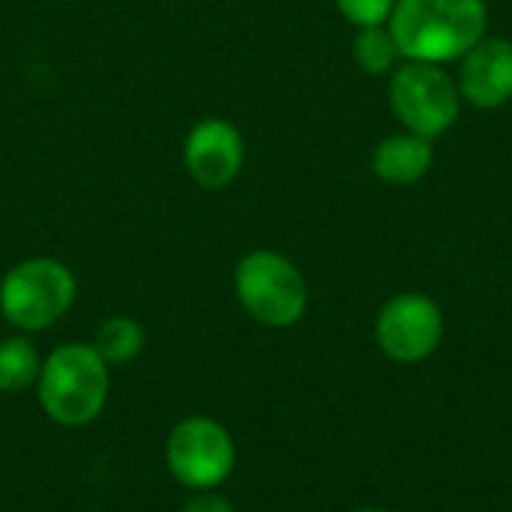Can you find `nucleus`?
<instances>
[{
    "mask_svg": "<svg viewBox=\"0 0 512 512\" xmlns=\"http://www.w3.org/2000/svg\"><path fill=\"white\" fill-rule=\"evenodd\" d=\"M489 24L486 0H396L387 21L399 54L420 63H456Z\"/></svg>",
    "mask_w": 512,
    "mask_h": 512,
    "instance_id": "obj_1",
    "label": "nucleus"
},
{
    "mask_svg": "<svg viewBox=\"0 0 512 512\" xmlns=\"http://www.w3.org/2000/svg\"><path fill=\"white\" fill-rule=\"evenodd\" d=\"M111 393V366L93 342L57 345L39 369L36 399L45 417L63 429H84L99 420Z\"/></svg>",
    "mask_w": 512,
    "mask_h": 512,
    "instance_id": "obj_2",
    "label": "nucleus"
},
{
    "mask_svg": "<svg viewBox=\"0 0 512 512\" xmlns=\"http://www.w3.org/2000/svg\"><path fill=\"white\" fill-rule=\"evenodd\" d=\"M234 294L246 315L270 330L294 327L309 306V288L291 258L276 249H252L234 270Z\"/></svg>",
    "mask_w": 512,
    "mask_h": 512,
    "instance_id": "obj_3",
    "label": "nucleus"
},
{
    "mask_svg": "<svg viewBox=\"0 0 512 512\" xmlns=\"http://www.w3.org/2000/svg\"><path fill=\"white\" fill-rule=\"evenodd\" d=\"M78 282L57 258H24L0 282V315L21 333L54 327L75 303Z\"/></svg>",
    "mask_w": 512,
    "mask_h": 512,
    "instance_id": "obj_4",
    "label": "nucleus"
},
{
    "mask_svg": "<svg viewBox=\"0 0 512 512\" xmlns=\"http://www.w3.org/2000/svg\"><path fill=\"white\" fill-rule=\"evenodd\" d=\"M390 108L408 132L435 141L456 126L462 93L444 66L408 60L390 72Z\"/></svg>",
    "mask_w": 512,
    "mask_h": 512,
    "instance_id": "obj_5",
    "label": "nucleus"
},
{
    "mask_svg": "<svg viewBox=\"0 0 512 512\" xmlns=\"http://www.w3.org/2000/svg\"><path fill=\"white\" fill-rule=\"evenodd\" d=\"M165 465L168 474L189 492H213L234 474L237 447L219 420L195 414L183 417L168 432Z\"/></svg>",
    "mask_w": 512,
    "mask_h": 512,
    "instance_id": "obj_6",
    "label": "nucleus"
},
{
    "mask_svg": "<svg viewBox=\"0 0 512 512\" xmlns=\"http://www.w3.org/2000/svg\"><path fill=\"white\" fill-rule=\"evenodd\" d=\"M375 339L393 363H420L432 357L444 339V312L429 294H396L378 312Z\"/></svg>",
    "mask_w": 512,
    "mask_h": 512,
    "instance_id": "obj_7",
    "label": "nucleus"
},
{
    "mask_svg": "<svg viewBox=\"0 0 512 512\" xmlns=\"http://www.w3.org/2000/svg\"><path fill=\"white\" fill-rule=\"evenodd\" d=\"M246 162V144L234 123L204 117L183 141V165L201 189H225L237 180Z\"/></svg>",
    "mask_w": 512,
    "mask_h": 512,
    "instance_id": "obj_8",
    "label": "nucleus"
},
{
    "mask_svg": "<svg viewBox=\"0 0 512 512\" xmlns=\"http://www.w3.org/2000/svg\"><path fill=\"white\" fill-rule=\"evenodd\" d=\"M462 102L492 111L512 99V39L483 36L462 60L456 75Z\"/></svg>",
    "mask_w": 512,
    "mask_h": 512,
    "instance_id": "obj_9",
    "label": "nucleus"
},
{
    "mask_svg": "<svg viewBox=\"0 0 512 512\" xmlns=\"http://www.w3.org/2000/svg\"><path fill=\"white\" fill-rule=\"evenodd\" d=\"M435 162V150L429 138L414 132H393L387 135L372 153V171L387 186H414L420 183Z\"/></svg>",
    "mask_w": 512,
    "mask_h": 512,
    "instance_id": "obj_10",
    "label": "nucleus"
},
{
    "mask_svg": "<svg viewBox=\"0 0 512 512\" xmlns=\"http://www.w3.org/2000/svg\"><path fill=\"white\" fill-rule=\"evenodd\" d=\"M42 369V357L27 336L0 339V393H24L36 387Z\"/></svg>",
    "mask_w": 512,
    "mask_h": 512,
    "instance_id": "obj_11",
    "label": "nucleus"
},
{
    "mask_svg": "<svg viewBox=\"0 0 512 512\" xmlns=\"http://www.w3.org/2000/svg\"><path fill=\"white\" fill-rule=\"evenodd\" d=\"M144 327L129 315H111L99 324L93 348L108 366H126L144 351Z\"/></svg>",
    "mask_w": 512,
    "mask_h": 512,
    "instance_id": "obj_12",
    "label": "nucleus"
},
{
    "mask_svg": "<svg viewBox=\"0 0 512 512\" xmlns=\"http://www.w3.org/2000/svg\"><path fill=\"white\" fill-rule=\"evenodd\" d=\"M399 45L390 33V27H360L354 36V63L366 75H390L399 60Z\"/></svg>",
    "mask_w": 512,
    "mask_h": 512,
    "instance_id": "obj_13",
    "label": "nucleus"
},
{
    "mask_svg": "<svg viewBox=\"0 0 512 512\" xmlns=\"http://www.w3.org/2000/svg\"><path fill=\"white\" fill-rule=\"evenodd\" d=\"M339 12L360 30V27H378L387 24L393 15L396 0H336Z\"/></svg>",
    "mask_w": 512,
    "mask_h": 512,
    "instance_id": "obj_14",
    "label": "nucleus"
},
{
    "mask_svg": "<svg viewBox=\"0 0 512 512\" xmlns=\"http://www.w3.org/2000/svg\"><path fill=\"white\" fill-rule=\"evenodd\" d=\"M180 512H237V510H234V504H231L228 498H222V495L213 489V492H195V495H189Z\"/></svg>",
    "mask_w": 512,
    "mask_h": 512,
    "instance_id": "obj_15",
    "label": "nucleus"
},
{
    "mask_svg": "<svg viewBox=\"0 0 512 512\" xmlns=\"http://www.w3.org/2000/svg\"><path fill=\"white\" fill-rule=\"evenodd\" d=\"M357 512H387V510H372V507H369V510H357Z\"/></svg>",
    "mask_w": 512,
    "mask_h": 512,
    "instance_id": "obj_16",
    "label": "nucleus"
}]
</instances>
